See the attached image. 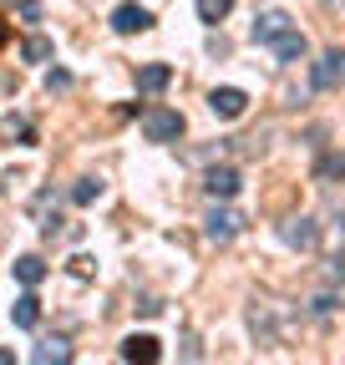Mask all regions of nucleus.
<instances>
[{
	"instance_id": "obj_1",
	"label": "nucleus",
	"mask_w": 345,
	"mask_h": 365,
	"mask_svg": "<svg viewBox=\"0 0 345 365\" xmlns=\"http://www.w3.org/2000/svg\"><path fill=\"white\" fill-rule=\"evenodd\" d=\"M279 314H284L279 299H254V304H249V330H254V340L264 345V350H279L284 335H289V325H284Z\"/></svg>"
},
{
	"instance_id": "obj_2",
	"label": "nucleus",
	"mask_w": 345,
	"mask_h": 365,
	"mask_svg": "<svg viewBox=\"0 0 345 365\" xmlns=\"http://www.w3.org/2000/svg\"><path fill=\"white\" fill-rule=\"evenodd\" d=\"M143 137H148V143H178V137H183V112L148 107L143 112Z\"/></svg>"
},
{
	"instance_id": "obj_3",
	"label": "nucleus",
	"mask_w": 345,
	"mask_h": 365,
	"mask_svg": "<svg viewBox=\"0 0 345 365\" xmlns=\"http://www.w3.org/2000/svg\"><path fill=\"white\" fill-rule=\"evenodd\" d=\"M279 239H284L289 249H299V254H310V249L320 244V223L305 218V213H299V218H284V223H279Z\"/></svg>"
},
{
	"instance_id": "obj_4",
	"label": "nucleus",
	"mask_w": 345,
	"mask_h": 365,
	"mask_svg": "<svg viewBox=\"0 0 345 365\" xmlns=\"http://www.w3.org/2000/svg\"><path fill=\"white\" fill-rule=\"evenodd\" d=\"M208 112L224 117V122H239V117L249 112V97H244L239 86H213V91H208Z\"/></svg>"
},
{
	"instance_id": "obj_5",
	"label": "nucleus",
	"mask_w": 345,
	"mask_h": 365,
	"mask_svg": "<svg viewBox=\"0 0 345 365\" xmlns=\"http://www.w3.org/2000/svg\"><path fill=\"white\" fill-rule=\"evenodd\" d=\"M315 86H320V91L345 86V46H330V51L315 61Z\"/></svg>"
},
{
	"instance_id": "obj_6",
	"label": "nucleus",
	"mask_w": 345,
	"mask_h": 365,
	"mask_svg": "<svg viewBox=\"0 0 345 365\" xmlns=\"http://www.w3.org/2000/svg\"><path fill=\"white\" fill-rule=\"evenodd\" d=\"M203 188H208V198H219V203H229V198H239V168H229V163H219V168H208V178H203Z\"/></svg>"
},
{
	"instance_id": "obj_7",
	"label": "nucleus",
	"mask_w": 345,
	"mask_h": 365,
	"mask_svg": "<svg viewBox=\"0 0 345 365\" xmlns=\"http://www.w3.org/2000/svg\"><path fill=\"white\" fill-rule=\"evenodd\" d=\"M239 228H244V218H239L234 208H213V213L203 218L208 244H229V239H239Z\"/></svg>"
},
{
	"instance_id": "obj_8",
	"label": "nucleus",
	"mask_w": 345,
	"mask_h": 365,
	"mask_svg": "<svg viewBox=\"0 0 345 365\" xmlns=\"http://www.w3.org/2000/svg\"><path fill=\"white\" fill-rule=\"evenodd\" d=\"M122 360L127 365H158L163 360V340L158 335H127L122 340Z\"/></svg>"
},
{
	"instance_id": "obj_9",
	"label": "nucleus",
	"mask_w": 345,
	"mask_h": 365,
	"mask_svg": "<svg viewBox=\"0 0 345 365\" xmlns=\"http://www.w3.org/2000/svg\"><path fill=\"white\" fill-rule=\"evenodd\" d=\"M289 31H294V21H289L284 11H264V16L254 21V41H259V46H274V41H284Z\"/></svg>"
},
{
	"instance_id": "obj_10",
	"label": "nucleus",
	"mask_w": 345,
	"mask_h": 365,
	"mask_svg": "<svg viewBox=\"0 0 345 365\" xmlns=\"http://www.w3.org/2000/svg\"><path fill=\"white\" fill-rule=\"evenodd\" d=\"M112 31H117V36L153 31V11H143V6H117V11H112Z\"/></svg>"
},
{
	"instance_id": "obj_11",
	"label": "nucleus",
	"mask_w": 345,
	"mask_h": 365,
	"mask_svg": "<svg viewBox=\"0 0 345 365\" xmlns=\"http://www.w3.org/2000/svg\"><path fill=\"white\" fill-rule=\"evenodd\" d=\"M0 143H21V148H31L36 143V122L31 117H21V112H6V117H0Z\"/></svg>"
},
{
	"instance_id": "obj_12",
	"label": "nucleus",
	"mask_w": 345,
	"mask_h": 365,
	"mask_svg": "<svg viewBox=\"0 0 345 365\" xmlns=\"http://www.w3.org/2000/svg\"><path fill=\"white\" fill-rule=\"evenodd\" d=\"M11 319H16V330H36V325H41V294L26 289V294L11 304Z\"/></svg>"
},
{
	"instance_id": "obj_13",
	"label": "nucleus",
	"mask_w": 345,
	"mask_h": 365,
	"mask_svg": "<svg viewBox=\"0 0 345 365\" xmlns=\"http://www.w3.org/2000/svg\"><path fill=\"white\" fill-rule=\"evenodd\" d=\"M36 228L46 239H56V228H61V203H56V193H41L36 198Z\"/></svg>"
},
{
	"instance_id": "obj_14",
	"label": "nucleus",
	"mask_w": 345,
	"mask_h": 365,
	"mask_svg": "<svg viewBox=\"0 0 345 365\" xmlns=\"http://www.w3.org/2000/svg\"><path fill=\"white\" fill-rule=\"evenodd\" d=\"M269 51H274V61H305V51H310V41H305V31L294 26V31H289L284 41H274V46H269Z\"/></svg>"
},
{
	"instance_id": "obj_15",
	"label": "nucleus",
	"mask_w": 345,
	"mask_h": 365,
	"mask_svg": "<svg viewBox=\"0 0 345 365\" xmlns=\"http://www.w3.org/2000/svg\"><path fill=\"white\" fill-rule=\"evenodd\" d=\"M36 365H71V340H61V335L41 340L36 345Z\"/></svg>"
},
{
	"instance_id": "obj_16",
	"label": "nucleus",
	"mask_w": 345,
	"mask_h": 365,
	"mask_svg": "<svg viewBox=\"0 0 345 365\" xmlns=\"http://www.w3.org/2000/svg\"><path fill=\"white\" fill-rule=\"evenodd\" d=\"M172 81V66L168 61H148L143 71H138V91H148V97H153V91H163Z\"/></svg>"
},
{
	"instance_id": "obj_17",
	"label": "nucleus",
	"mask_w": 345,
	"mask_h": 365,
	"mask_svg": "<svg viewBox=\"0 0 345 365\" xmlns=\"http://www.w3.org/2000/svg\"><path fill=\"white\" fill-rule=\"evenodd\" d=\"M16 279H21L26 289H36L41 279H46V259H41V254H21V259H16Z\"/></svg>"
},
{
	"instance_id": "obj_18",
	"label": "nucleus",
	"mask_w": 345,
	"mask_h": 365,
	"mask_svg": "<svg viewBox=\"0 0 345 365\" xmlns=\"http://www.w3.org/2000/svg\"><path fill=\"white\" fill-rule=\"evenodd\" d=\"M315 178H320V182H340V178H345V153H325V158L315 163Z\"/></svg>"
},
{
	"instance_id": "obj_19",
	"label": "nucleus",
	"mask_w": 345,
	"mask_h": 365,
	"mask_svg": "<svg viewBox=\"0 0 345 365\" xmlns=\"http://www.w3.org/2000/svg\"><path fill=\"white\" fill-rule=\"evenodd\" d=\"M229 11H234V0H198V21L203 26H219Z\"/></svg>"
},
{
	"instance_id": "obj_20",
	"label": "nucleus",
	"mask_w": 345,
	"mask_h": 365,
	"mask_svg": "<svg viewBox=\"0 0 345 365\" xmlns=\"http://www.w3.org/2000/svg\"><path fill=\"white\" fill-rule=\"evenodd\" d=\"M102 198V178H76V188H71V203H97Z\"/></svg>"
},
{
	"instance_id": "obj_21",
	"label": "nucleus",
	"mask_w": 345,
	"mask_h": 365,
	"mask_svg": "<svg viewBox=\"0 0 345 365\" xmlns=\"http://www.w3.org/2000/svg\"><path fill=\"white\" fill-rule=\"evenodd\" d=\"M21 56H26V61H51V41H46V36H26Z\"/></svg>"
},
{
	"instance_id": "obj_22",
	"label": "nucleus",
	"mask_w": 345,
	"mask_h": 365,
	"mask_svg": "<svg viewBox=\"0 0 345 365\" xmlns=\"http://www.w3.org/2000/svg\"><path fill=\"white\" fill-rule=\"evenodd\" d=\"M71 86V71H46V91H66Z\"/></svg>"
},
{
	"instance_id": "obj_23",
	"label": "nucleus",
	"mask_w": 345,
	"mask_h": 365,
	"mask_svg": "<svg viewBox=\"0 0 345 365\" xmlns=\"http://www.w3.org/2000/svg\"><path fill=\"white\" fill-rule=\"evenodd\" d=\"M71 274H76V279H92V259L76 254V259H71Z\"/></svg>"
},
{
	"instance_id": "obj_24",
	"label": "nucleus",
	"mask_w": 345,
	"mask_h": 365,
	"mask_svg": "<svg viewBox=\"0 0 345 365\" xmlns=\"http://www.w3.org/2000/svg\"><path fill=\"white\" fill-rule=\"evenodd\" d=\"M335 304H340L335 294H320V299H315V314H335Z\"/></svg>"
},
{
	"instance_id": "obj_25",
	"label": "nucleus",
	"mask_w": 345,
	"mask_h": 365,
	"mask_svg": "<svg viewBox=\"0 0 345 365\" xmlns=\"http://www.w3.org/2000/svg\"><path fill=\"white\" fill-rule=\"evenodd\" d=\"M330 279H345V249H340V254L330 259Z\"/></svg>"
},
{
	"instance_id": "obj_26",
	"label": "nucleus",
	"mask_w": 345,
	"mask_h": 365,
	"mask_svg": "<svg viewBox=\"0 0 345 365\" xmlns=\"http://www.w3.org/2000/svg\"><path fill=\"white\" fill-rule=\"evenodd\" d=\"M325 11H335V16H345V0H320Z\"/></svg>"
},
{
	"instance_id": "obj_27",
	"label": "nucleus",
	"mask_w": 345,
	"mask_h": 365,
	"mask_svg": "<svg viewBox=\"0 0 345 365\" xmlns=\"http://www.w3.org/2000/svg\"><path fill=\"white\" fill-rule=\"evenodd\" d=\"M0 365H16V350L11 345H0Z\"/></svg>"
},
{
	"instance_id": "obj_28",
	"label": "nucleus",
	"mask_w": 345,
	"mask_h": 365,
	"mask_svg": "<svg viewBox=\"0 0 345 365\" xmlns=\"http://www.w3.org/2000/svg\"><path fill=\"white\" fill-rule=\"evenodd\" d=\"M6 41H11V26H6V21H0V46H6Z\"/></svg>"
},
{
	"instance_id": "obj_29",
	"label": "nucleus",
	"mask_w": 345,
	"mask_h": 365,
	"mask_svg": "<svg viewBox=\"0 0 345 365\" xmlns=\"http://www.w3.org/2000/svg\"><path fill=\"white\" fill-rule=\"evenodd\" d=\"M16 6H36V0H16Z\"/></svg>"
}]
</instances>
